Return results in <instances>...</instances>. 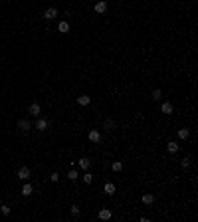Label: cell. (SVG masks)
<instances>
[{"label":"cell","instance_id":"30bf717a","mask_svg":"<svg viewBox=\"0 0 198 222\" xmlns=\"http://www.w3.org/2000/svg\"><path fill=\"white\" fill-rule=\"evenodd\" d=\"M28 111H30V115H34V117H38V115H40V111H42V109H40V103H32V105H30V109H28Z\"/></svg>","mask_w":198,"mask_h":222},{"label":"cell","instance_id":"7a4b0ae2","mask_svg":"<svg viewBox=\"0 0 198 222\" xmlns=\"http://www.w3.org/2000/svg\"><path fill=\"white\" fill-rule=\"evenodd\" d=\"M87 137H89V141H91V143H99V141H101V133L95 131V129H91Z\"/></svg>","mask_w":198,"mask_h":222},{"label":"cell","instance_id":"9c48e42d","mask_svg":"<svg viewBox=\"0 0 198 222\" xmlns=\"http://www.w3.org/2000/svg\"><path fill=\"white\" fill-rule=\"evenodd\" d=\"M103 190H105V194H107V196H113V194H115V184H113V183H105Z\"/></svg>","mask_w":198,"mask_h":222},{"label":"cell","instance_id":"8fae6325","mask_svg":"<svg viewBox=\"0 0 198 222\" xmlns=\"http://www.w3.org/2000/svg\"><path fill=\"white\" fill-rule=\"evenodd\" d=\"M32 192H34L32 184H30L28 180H26V184H24V186H22V194H24V196H30V194H32Z\"/></svg>","mask_w":198,"mask_h":222},{"label":"cell","instance_id":"ba28073f","mask_svg":"<svg viewBox=\"0 0 198 222\" xmlns=\"http://www.w3.org/2000/svg\"><path fill=\"white\" fill-rule=\"evenodd\" d=\"M178 149H180V145H178V143H175V141H170L169 145H166V151H169L170 155H175V153H178Z\"/></svg>","mask_w":198,"mask_h":222},{"label":"cell","instance_id":"cb8c5ba5","mask_svg":"<svg viewBox=\"0 0 198 222\" xmlns=\"http://www.w3.org/2000/svg\"><path fill=\"white\" fill-rule=\"evenodd\" d=\"M0 210H2V214H4V216H8V214H10V206H8V204H2V206H0Z\"/></svg>","mask_w":198,"mask_h":222},{"label":"cell","instance_id":"5bb4252c","mask_svg":"<svg viewBox=\"0 0 198 222\" xmlns=\"http://www.w3.org/2000/svg\"><path fill=\"white\" fill-rule=\"evenodd\" d=\"M57 32L67 34V32H70V24H67V22H60V26H57Z\"/></svg>","mask_w":198,"mask_h":222},{"label":"cell","instance_id":"6da1fadb","mask_svg":"<svg viewBox=\"0 0 198 222\" xmlns=\"http://www.w3.org/2000/svg\"><path fill=\"white\" fill-rule=\"evenodd\" d=\"M30 177H32V173H30L28 167H22V169L18 170V179H22V180H30Z\"/></svg>","mask_w":198,"mask_h":222},{"label":"cell","instance_id":"7402d4cb","mask_svg":"<svg viewBox=\"0 0 198 222\" xmlns=\"http://www.w3.org/2000/svg\"><path fill=\"white\" fill-rule=\"evenodd\" d=\"M91 180H93V175H91V173H85V175H83V183L91 184Z\"/></svg>","mask_w":198,"mask_h":222},{"label":"cell","instance_id":"d4e9b609","mask_svg":"<svg viewBox=\"0 0 198 222\" xmlns=\"http://www.w3.org/2000/svg\"><path fill=\"white\" fill-rule=\"evenodd\" d=\"M180 165H182V169H188V167H190V159H188V157H184Z\"/></svg>","mask_w":198,"mask_h":222},{"label":"cell","instance_id":"484cf974","mask_svg":"<svg viewBox=\"0 0 198 222\" xmlns=\"http://www.w3.org/2000/svg\"><path fill=\"white\" fill-rule=\"evenodd\" d=\"M50 180H52V183H57V180H60V175H57V173H52V175H50Z\"/></svg>","mask_w":198,"mask_h":222},{"label":"cell","instance_id":"4fadbf2b","mask_svg":"<svg viewBox=\"0 0 198 222\" xmlns=\"http://www.w3.org/2000/svg\"><path fill=\"white\" fill-rule=\"evenodd\" d=\"M79 167H81L83 170H87V169L91 167V161L87 159V157H83V159H79Z\"/></svg>","mask_w":198,"mask_h":222},{"label":"cell","instance_id":"8992f818","mask_svg":"<svg viewBox=\"0 0 198 222\" xmlns=\"http://www.w3.org/2000/svg\"><path fill=\"white\" fill-rule=\"evenodd\" d=\"M95 12H97V14H103V12H107V2H105V0L97 2V4H95Z\"/></svg>","mask_w":198,"mask_h":222},{"label":"cell","instance_id":"52a82bcc","mask_svg":"<svg viewBox=\"0 0 198 222\" xmlns=\"http://www.w3.org/2000/svg\"><path fill=\"white\" fill-rule=\"evenodd\" d=\"M111 216H113V212H111L109 208H101V210H99V218H101V220H109Z\"/></svg>","mask_w":198,"mask_h":222},{"label":"cell","instance_id":"5b68a950","mask_svg":"<svg viewBox=\"0 0 198 222\" xmlns=\"http://www.w3.org/2000/svg\"><path fill=\"white\" fill-rule=\"evenodd\" d=\"M57 16V8H48L46 12H44V18L46 20H54Z\"/></svg>","mask_w":198,"mask_h":222},{"label":"cell","instance_id":"ac0fdd59","mask_svg":"<svg viewBox=\"0 0 198 222\" xmlns=\"http://www.w3.org/2000/svg\"><path fill=\"white\" fill-rule=\"evenodd\" d=\"M111 169L115 170V173H121L123 170V163L121 161H117V163H113V165H111Z\"/></svg>","mask_w":198,"mask_h":222},{"label":"cell","instance_id":"3957f363","mask_svg":"<svg viewBox=\"0 0 198 222\" xmlns=\"http://www.w3.org/2000/svg\"><path fill=\"white\" fill-rule=\"evenodd\" d=\"M160 111H162V113H165V115H170V113H172V111H175V107H172V103H169V101H165V103L160 105Z\"/></svg>","mask_w":198,"mask_h":222},{"label":"cell","instance_id":"d6986e66","mask_svg":"<svg viewBox=\"0 0 198 222\" xmlns=\"http://www.w3.org/2000/svg\"><path fill=\"white\" fill-rule=\"evenodd\" d=\"M143 202H145V204H153V202H155V196H153V194H145V196H143Z\"/></svg>","mask_w":198,"mask_h":222},{"label":"cell","instance_id":"ffe728a7","mask_svg":"<svg viewBox=\"0 0 198 222\" xmlns=\"http://www.w3.org/2000/svg\"><path fill=\"white\" fill-rule=\"evenodd\" d=\"M77 177H79V175H77L76 169H71L70 173H67V179H70V180H77Z\"/></svg>","mask_w":198,"mask_h":222},{"label":"cell","instance_id":"44dd1931","mask_svg":"<svg viewBox=\"0 0 198 222\" xmlns=\"http://www.w3.org/2000/svg\"><path fill=\"white\" fill-rule=\"evenodd\" d=\"M160 97H162V91H160V89H153V99L159 101Z\"/></svg>","mask_w":198,"mask_h":222},{"label":"cell","instance_id":"2e32d148","mask_svg":"<svg viewBox=\"0 0 198 222\" xmlns=\"http://www.w3.org/2000/svg\"><path fill=\"white\" fill-rule=\"evenodd\" d=\"M188 137H190V131H188L186 127H182V129L178 131V139H182V141H184V139H188Z\"/></svg>","mask_w":198,"mask_h":222},{"label":"cell","instance_id":"e0dca14e","mask_svg":"<svg viewBox=\"0 0 198 222\" xmlns=\"http://www.w3.org/2000/svg\"><path fill=\"white\" fill-rule=\"evenodd\" d=\"M103 125H105V129H109V131H113V129H115V121H113L111 117H109V119H105V123H103Z\"/></svg>","mask_w":198,"mask_h":222},{"label":"cell","instance_id":"277c9868","mask_svg":"<svg viewBox=\"0 0 198 222\" xmlns=\"http://www.w3.org/2000/svg\"><path fill=\"white\" fill-rule=\"evenodd\" d=\"M18 129L26 133V131H30V129H32V125H30V121H26V119H20V121H18Z\"/></svg>","mask_w":198,"mask_h":222},{"label":"cell","instance_id":"603a6c76","mask_svg":"<svg viewBox=\"0 0 198 222\" xmlns=\"http://www.w3.org/2000/svg\"><path fill=\"white\" fill-rule=\"evenodd\" d=\"M70 212H71V216H79V214H81V210H79V206H71V210H70Z\"/></svg>","mask_w":198,"mask_h":222},{"label":"cell","instance_id":"7c38bea8","mask_svg":"<svg viewBox=\"0 0 198 222\" xmlns=\"http://www.w3.org/2000/svg\"><path fill=\"white\" fill-rule=\"evenodd\" d=\"M77 103H79V105H89L91 97H89V95H79V97H77Z\"/></svg>","mask_w":198,"mask_h":222},{"label":"cell","instance_id":"9a60e30c","mask_svg":"<svg viewBox=\"0 0 198 222\" xmlns=\"http://www.w3.org/2000/svg\"><path fill=\"white\" fill-rule=\"evenodd\" d=\"M36 129H40V131H46V129H48V121H46V119H38V123H36Z\"/></svg>","mask_w":198,"mask_h":222}]
</instances>
